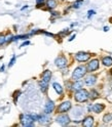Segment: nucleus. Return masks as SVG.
Masks as SVG:
<instances>
[{"mask_svg":"<svg viewBox=\"0 0 112 127\" xmlns=\"http://www.w3.org/2000/svg\"><path fill=\"white\" fill-rule=\"evenodd\" d=\"M56 66L59 68H65L67 66V59L65 57H59L56 60Z\"/></svg>","mask_w":112,"mask_h":127,"instance_id":"8","label":"nucleus"},{"mask_svg":"<svg viewBox=\"0 0 112 127\" xmlns=\"http://www.w3.org/2000/svg\"><path fill=\"white\" fill-rule=\"evenodd\" d=\"M49 114H45V115H41V116H38V121L40 122L41 124H49L51 122V118L47 116Z\"/></svg>","mask_w":112,"mask_h":127,"instance_id":"12","label":"nucleus"},{"mask_svg":"<svg viewBox=\"0 0 112 127\" xmlns=\"http://www.w3.org/2000/svg\"><path fill=\"white\" fill-rule=\"evenodd\" d=\"M98 95H99V94H98V92H97V91H96V90H92V91H91V95H90V97L94 99V98H97V97H98Z\"/></svg>","mask_w":112,"mask_h":127,"instance_id":"21","label":"nucleus"},{"mask_svg":"<svg viewBox=\"0 0 112 127\" xmlns=\"http://www.w3.org/2000/svg\"><path fill=\"white\" fill-rule=\"evenodd\" d=\"M46 5L49 8H55V7L57 6V2H56V0H47Z\"/></svg>","mask_w":112,"mask_h":127,"instance_id":"18","label":"nucleus"},{"mask_svg":"<svg viewBox=\"0 0 112 127\" xmlns=\"http://www.w3.org/2000/svg\"><path fill=\"white\" fill-rule=\"evenodd\" d=\"M53 86H54L55 90L57 91L59 94H62V93H63V88H62V86H61L59 83H54V84H53Z\"/></svg>","mask_w":112,"mask_h":127,"instance_id":"17","label":"nucleus"},{"mask_svg":"<svg viewBox=\"0 0 112 127\" xmlns=\"http://www.w3.org/2000/svg\"><path fill=\"white\" fill-rule=\"evenodd\" d=\"M34 121L35 119L33 116L31 115H21V123L23 126L26 127H30L34 125Z\"/></svg>","mask_w":112,"mask_h":127,"instance_id":"3","label":"nucleus"},{"mask_svg":"<svg viewBox=\"0 0 112 127\" xmlns=\"http://www.w3.org/2000/svg\"><path fill=\"white\" fill-rule=\"evenodd\" d=\"M14 61H15V57L13 55L12 59H11V61H10V63H9V67H11V66L13 65V64H14Z\"/></svg>","mask_w":112,"mask_h":127,"instance_id":"25","label":"nucleus"},{"mask_svg":"<svg viewBox=\"0 0 112 127\" xmlns=\"http://www.w3.org/2000/svg\"><path fill=\"white\" fill-rule=\"evenodd\" d=\"M4 42H6V37H4V36H1V37H0V45H1V44H3Z\"/></svg>","mask_w":112,"mask_h":127,"instance_id":"23","label":"nucleus"},{"mask_svg":"<svg viewBox=\"0 0 112 127\" xmlns=\"http://www.w3.org/2000/svg\"><path fill=\"white\" fill-rule=\"evenodd\" d=\"M103 120L105 123H108V122H111L112 121V113H109V114H106L105 116H104Z\"/></svg>","mask_w":112,"mask_h":127,"instance_id":"19","label":"nucleus"},{"mask_svg":"<svg viewBox=\"0 0 112 127\" xmlns=\"http://www.w3.org/2000/svg\"><path fill=\"white\" fill-rule=\"evenodd\" d=\"M51 78H52V72H51V71H49V70L44 71L43 74H42V81L49 83L50 80H51Z\"/></svg>","mask_w":112,"mask_h":127,"instance_id":"13","label":"nucleus"},{"mask_svg":"<svg viewBox=\"0 0 112 127\" xmlns=\"http://www.w3.org/2000/svg\"><path fill=\"white\" fill-rule=\"evenodd\" d=\"M93 14H95V11L94 10H90L89 11V18H91V15H93Z\"/></svg>","mask_w":112,"mask_h":127,"instance_id":"26","label":"nucleus"},{"mask_svg":"<svg viewBox=\"0 0 112 127\" xmlns=\"http://www.w3.org/2000/svg\"><path fill=\"white\" fill-rule=\"evenodd\" d=\"M81 3H82V0H77V1L74 3L73 7H74V8H78V7H80V4Z\"/></svg>","mask_w":112,"mask_h":127,"instance_id":"22","label":"nucleus"},{"mask_svg":"<svg viewBox=\"0 0 112 127\" xmlns=\"http://www.w3.org/2000/svg\"><path fill=\"white\" fill-rule=\"evenodd\" d=\"M82 85H83V84H82L81 81H78V80H77L73 85H72V88H73L74 90H79V89H81Z\"/></svg>","mask_w":112,"mask_h":127,"instance_id":"16","label":"nucleus"},{"mask_svg":"<svg viewBox=\"0 0 112 127\" xmlns=\"http://www.w3.org/2000/svg\"><path fill=\"white\" fill-rule=\"evenodd\" d=\"M29 43H30V42H29V41H27V42H24V43H23V44H22V46H26V45H28V44H29Z\"/></svg>","mask_w":112,"mask_h":127,"instance_id":"28","label":"nucleus"},{"mask_svg":"<svg viewBox=\"0 0 112 127\" xmlns=\"http://www.w3.org/2000/svg\"><path fill=\"white\" fill-rule=\"evenodd\" d=\"M40 88H41V91L42 92H45L46 91V89H47V84L49 83H46V82H44V81H40Z\"/></svg>","mask_w":112,"mask_h":127,"instance_id":"20","label":"nucleus"},{"mask_svg":"<svg viewBox=\"0 0 112 127\" xmlns=\"http://www.w3.org/2000/svg\"><path fill=\"white\" fill-rule=\"evenodd\" d=\"M110 74H111V76H112V70H111V71H110Z\"/></svg>","mask_w":112,"mask_h":127,"instance_id":"30","label":"nucleus"},{"mask_svg":"<svg viewBox=\"0 0 112 127\" xmlns=\"http://www.w3.org/2000/svg\"><path fill=\"white\" fill-rule=\"evenodd\" d=\"M99 68V61L98 60H93L91 61L89 64H87V72H94V71L96 70H98Z\"/></svg>","mask_w":112,"mask_h":127,"instance_id":"5","label":"nucleus"},{"mask_svg":"<svg viewBox=\"0 0 112 127\" xmlns=\"http://www.w3.org/2000/svg\"><path fill=\"white\" fill-rule=\"evenodd\" d=\"M43 2H44V0H37L36 4H37V6H40L41 4H43Z\"/></svg>","mask_w":112,"mask_h":127,"instance_id":"24","label":"nucleus"},{"mask_svg":"<svg viewBox=\"0 0 112 127\" xmlns=\"http://www.w3.org/2000/svg\"><path fill=\"white\" fill-rule=\"evenodd\" d=\"M108 30H109V29H108V28H107V27H105V28H104V31H105V32H107V31H108Z\"/></svg>","mask_w":112,"mask_h":127,"instance_id":"29","label":"nucleus"},{"mask_svg":"<svg viewBox=\"0 0 112 127\" xmlns=\"http://www.w3.org/2000/svg\"><path fill=\"white\" fill-rule=\"evenodd\" d=\"M102 63H103V65H104V66L110 67V66L112 65V58H110V57H105V58H103Z\"/></svg>","mask_w":112,"mask_h":127,"instance_id":"15","label":"nucleus"},{"mask_svg":"<svg viewBox=\"0 0 112 127\" xmlns=\"http://www.w3.org/2000/svg\"><path fill=\"white\" fill-rule=\"evenodd\" d=\"M54 109H55L54 101H52V100L47 101L46 105H45V108H44V113H45V114H51L53 111H54Z\"/></svg>","mask_w":112,"mask_h":127,"instance_id":"10","label":"nucleus"},{"mask_svg":"<svg viewBox=\"0 0 112 127\" xmlns=\"http://www.w3.org/2000/svg\"><path fill=\"white\" fill-rule=\"evenodd\" d=\"M71 109V102L70 101H64L59 106L58 108V112L59 113H66Z\"/></svg>","mask_w":112,"mask_h":127,"instance_id":"6","label":"nucleus"},{"mask_svg":"<svg viewBox=\"0 0 112 127\" xmlns=\"http://www.w3.org/2000/svg\"><path fill=\"white\" fill-rule=\"evenodd\" d=\"M90 97V93L87 92L86 90L84 89H79L77 90V92L75 93L74 95V98L76 101L78 102H83V101H86Z\"/></svg>","mask_w":112,"mask_h":127,"instance_id":"2","label":"nucleus"},{"mask_svg":"<svg viewBox=\"0 0 112 127\" xmlns=\"http://www.w3.org/2000/svg\"><path fill=\"white\" fill-rule=\"evenodd\" d=\"M96 80H97V77L96 76H89L85 78V84L89 86H92L96 83Z\"/></svg>","mask_w":112,"mask_h":127,"instance_id":"14","label":"nucleus"},{"mask_svg":"<svg viewBox=\"0 0 112 127\" xmlns=\"http://www.w3.org/2000/svg\"><path fill=\"white\" fill-rule=\"evenodd\" d=\"M89 110L93 111V112H95V113H101L102 111L104 110V105H102V104H94L93 106L89 107Z\"/></svg>","mask_w":112,"mask_h":127,"instance_id":"9","label":"nucleus"},{"mask_svg":"<svg viewBox=\"0 0 112 127\" xmlns=\"http://www.w3.org/2000/svg\"><path fill=\"white\" fill-rule=\"evenodd\" d=\"M90 58H91V54L87 53V52H78V53H76V55H75L76 61H77V62H80V63L89 61Z\"/></svg>","mask_w":112,"mask_h":127,"instance_id":"4","label":"nucleus"},{"mask_svg":"<svg viewBox=\"0 0 112 127\" xmlns=\"http://www.w3.org/2000/svg\"><path fill=\"white\" fill-rule=\"evenodd\" d=\"M86 72H87V69L84 66H79V67H77L73 71V74H72V79L75 80V81H77L80 78H82L85 75Z\"/></svg>","mask_w":112,"mask_h":127,"instance_id":"1","label":"nucleus"},{"mask_svg":"<svg viewBox=\"0 0 112 127\" xmlns=\"http://www.w3.org/2000/svg\"><path fill=\"white\" fill-rule=\"evenodd\" d=\"M57 122L61 125H67L70 122V118L67 115H59L57 117Z\"/></svg>","mask_w":112,"mask_h":127,"instance_id":"7","label":"nucleus"},{"mask_svg":"<svg viewBox=\"0 0 112 127\" xmlns=\"http://www.w3.org/2000/svg\"><path fill=\"white\" fill-rule=\"evenodd\" d=\"M74 38H75V34H74L73 36H71V38H69V41H72V40H73Z\"/></svg>","mask_w":112,"mask_h":127,"instance_id":"27","label":"nucleus"},{"mask_svg":"<svg viewBox=\"0 0 112 127\" xmlns=\"http://www.w3.org/2000/svg\"><path fill=\"white\" fill-rule=\"evenodd\" d=\"M82 124L83 126L85 127H92L94 125V118L91 117V116H87L83 119V121H82Z\"/></svg>","mask_w":112,"mask_h":127,"instance_id":"11","label":"nucleus"}]
</instances>
